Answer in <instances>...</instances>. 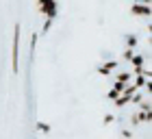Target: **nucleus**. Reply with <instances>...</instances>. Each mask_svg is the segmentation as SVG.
<instances>
[{
  "mask_svg": "<svg viewBox=\"0 0 152 139\" xmlns=\"http://www.w3.org/2000/svg\"><path fill=\"white\" fill-rule=\"evenodd\" d=\"M20 31H22V26L15 24V29H13V46H11V70L13 72H20Z\"/></svg>",
  "mask_w": 152,
  "mask_h": 139,
  "instance_id": "obj_1",
  "label": "nucleus"
},
{
  "mask_svg": "<svg viewBox=\"0 0 152 139\" xmlns=\"http://www.w3.org/2000/svg\"><path fill=\"white\" fill-rule=\"evenodd\" d=\"M37 9H39V13H41L44 18H57L59 4H57V0H46V2L37 4Z\"/></svg>",
  "mask_w": 152,
  "mask_h": 139,
  "instance_id": "obj_2",
  "label": "nucleus"
},
{
  "mask_svg": "<svg viewBox=\"0 0 152 139\" xmlns=\"http://www.w3.org/2000/svg\"><path fill=\"white\" fill-rule=\"evenodd\" d=\"M152 120V111H141V109H137V113L130 115V124L133 126H139V124H146Z\"/></svg>",
  "mask_w": 152,
  "mask_h": 139,
  "instance_id": "obj_3",
  "label": "nucleus"
},
{
  "mask_svg": "<svg viewBox=\"0 0 152 139\" xmlns=\"http://www.w3.org/2000/svg\"><path fill=\"white\" fill-rule=\"evenodd\" d=\"M150 4H141V2H135L133 7H130V15H135V18H150Z\"/></svg>",
  "mask_w": 152,
  "mask_h": 139,
  "instance_id": "obj_4",
  "label": "nucleus"
},
{
  "mask_svg": "<svg viewBox=\"0 0 152 139\" xmlns=\"http://www.w3.org/2000/svg\"><path fill=\"white\" fill-rule=\"evenodd\" d=\"M113 70H117V61H107V63H102L98 67V74L100 76H109V74H113Z\"/></svg>",
  "mask_w": 152,
  "mask_h": 139,
  "instance_id": "obj_5",
  "label": "nucleus"
},
{
  "mask_svg": "<svg viewBox=\"0 0 152 139\" xmlns=\"http://www.w3.org/2000/svg\"><path fill=\"white\" fill-rule=\"evenodd\" d=\"M124 85H126V83H115V85H113L111 89H109V94H107V98H109V100H115V98H117V96H120V94L124 91Z\"/></svg>",
  "mask_w": 152,
  "mask_h": 139,
  "instance_id": "obj_6",
  "label": "nucleus"
},
{
  "mask_svg": "<svg viewBox=\"0 0 152 139\" xmlns=\"http://www.w3.org/2000/svg\"><path fill=\"white\" fill-rule=\"evenodd\" d=\"M130 96H133V94L122 91V94H120V96H117V98L113 100V104H115V107H126V104H130Z\"/></svg>",
  "mask_w": 152,
  "mask_h": 139,
  "instance_id": "obj_7",
  "label": "nucleus"
},
{
  "mask_svg": "<svg viewBox=\"0 0 152 139\" xmlns=\"http://www.w3.org/2000/svg\"><path fill=\"white\" fill-rule=\"evenodd\" d=\"M130 63H133V67H143L146 65V54H141V52H137L130 57Z\"/></svg>",
  "mask_w": 152,
  "mask_h": 139,
  "instance_id": "obj_8",
  "label": "nucleus"
},
{
  "mask_svg": "<svg viewBox=\"0 0 152 139\" xmlns=\"http://www.w3.org/2000/svg\"><path fill=\"white\" fill-rule=\"evenodd\" d=\"M37 41H39V35H37V33H33V37H31V41H28V50H31V61H33V57H35V50H37Z\"/></svg>",
  "mask_w": 152,
  "mask_h": 139,
  "instance_id": "obj_9",
  "label": "nucleus"
},
{
  "mask_svg": "<svg viewBox=\"0 0 152 139\" xmlns=\"http://www.w3.org/2000/svg\"><path fill=\"white\" fill-rule=\"evenodd\" d=\"M128 80H133V74L130 72H117L115 74V83H128Z\"/></svg>",
  "mask_w": 152,
  "mask_h": 139,
  "instance_id": "obj_10",
  "label": "nucleus"
},
{
  "mask_svg": "<svg viewBox=\"0 0 152 139\" xmlns=\"http://www.w3.org/2000/svg\"><path fill=\"white\" fill-rule=\"evenodd\" d=\"M52 22H54V18H46V20H44V26H41L39 37H41V35H48V33H50V29H52Z\"/></svg>",
  "mask_w": 152,
  "mask_h": 139,
  "instance_id": "obj_11",
  "label": "nucleus"
},
{
  "mask_svg": "<svg viewBox=\"0 0 152 139\" xmlns=\"http://www.w3.org/2000/svg\"><path fill=\"white\" fill-rule=\"evenodd\" d=\"M139 46V37L137 35H126V48H137Z\"/></svg>",
  "mask_w": 152,
  "mask_h": 139,
  "instance_id": "obj_12",
  "label": "nucleus"
},
{
  "mask_svg": "<svg viewBox=\"0 0 152 139\" xmlns=\"http://www.w3.org/2000/svg\"><path fill=\"white\" fill-rule=\"evenodd\" d=\"M146 80H148V76H143V74H135V80H133V83H135V87H137V89H141L143 85H146Z\"/></svg>",
  "mask_w": 152,
  "mask_h": 139,
  "instance_id": "obj_13",
  "label": "nucleus"
},
{
  "mask_svg": "<svg viewBox=\"0 0 152 139\" xmlns=\"http://www.w3.org/2000/svg\"><path fill=\"white\" fill-rule=\"evenodd\" d=\"M37 130L39 133H50V124H46V122H37Z\"/></svg>",
  "mask_w": 152,
  "mask_h": 139,
  "instance_id": "obj_14",
  "label": "nucleus"
},
{
  "mask_svg": "<svg viewBox=\"0 0 152 139\" xmlns=\"http://www.w3.org/2000/svg\"><path fill=\"white\" fill-rule=\"evenodd\" d=\"M133 54H135V48H126V50H124V59L130 61V57H133Z\"/></svg>",
  "mask_w": 152,
  "mask_h": 139,
  "instance_id": "obj_15",
  "label": "nucleus"
},
{
  "mask_svg": "<svg viewBox=\"0 0 152 139\" xmlns=\"http://www.w3.org/2000/svg\"><path fill=\"white\" fill-rule=\"evenodd\" d=\"M113 122H115V115H111V113L104 115V120H102V124H107V126H109V124H113Z\"/></svg>",
  "mask_w": 152,
  "mask_h": 139,
  "instance_id": "obj_16",
  "label": "nucleus"
},
{
  "mask_svg": "<svg viewBox=\"0 0 152 139\" xmlns=\"http://www.w3.org/2000/svg\"><path fill=\"white\" fill-rule=\"evenodd\" d=\"M122 135H124V137H126V139H130V137H133V133H130V130H128V128H124V130H122Z\"/></svg>",
  "mask_w": 152,
  "mask_h": 139,
  "instance_id": "obj_17",
  "label": "nucleus"
},
{
  "mask_svg": "<svg viewBox=\"0 0 152 139\" xmlns=\"http://www.w3.org/2000/svg\"><path fill=\"white\" fill-rule=\"evenodd\" d=\"M137 2H141V4H150V0H137Z\"/></svg>",
  "mask_w": 152,
  "mask_h": 139,
  "instance_id": "obj_18",
  "label": "nucleus"
},
{
  "mask_svg": "<svg viewBox=\"0 0 152 139\" xmlns=\"http://www.w3.org/2000/svg\"><path fill=\"white\" fill-rule=\"evenodd\" d=\"M41 2H46V0H37V4H41Z\"/></svg>",
  "mask_w": 152,
  "mask_h": 139,
  "instance_id": "obj_19",
  "label": "nucleus"
}]
</instances>
